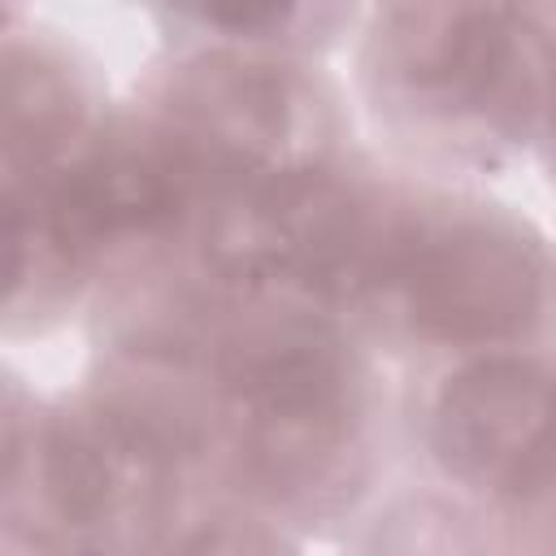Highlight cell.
<instances>
[{
  "label": "cell",
  "instance_id": "obj_1",
  "mask_svg": "<svg viewBox=\"0 0 556 556\" xmlns=\"http://www.w3.org/2000/svg\"><path fill=\"white\" fill-rule=\"evenodd\" d=\"M204 473L278 526H334L378 469V387L356 330L308 300L222 287L195 365Z\"/></svg>",
  "mask_w": 556,
  "mask_h": 556
},
{
  "label": "cell",
  "instance_id": "obj_2",
  "mask_svg": "<svg viewBox=\"0 0 556 556\" xmlns=\"http://www.w3.org/2000/svg\"><path fill=\"white\" fill-rule=\"evenodd\" d=\"M361 96L400 152L426 165H500L543 130L556 9L382 4L365 13Z\"/></svg>",
  "mask_w": 556,
  "mask_h": 556
},
{
  "label": "cell",
  "instance_id": "obj_3",
  "mask_svg": "<svg viewBox=\"0 0 556 556\" xmlns=\"http://www.w3.org/2000/svg\"><path fill=\"white\" fill-rule=\"evenodd\" d=\"M547 308H556V261L521 217L395 178L348 326L460 361L526 348Z\"/></svg>",
  "mask_w": 556,
  "mask_h": 556
},
{
  "label": "cell",
  "instance_id": "obj_4",
  "mask_svg": "<svg viewBox=\"0 0 556 556\" xmlns=\"http://www.w3.org/2000/svg\"><path fill=\"white\" fill-rule=\"evenodd\" d=\"M139 104L195 139L226 187L348 156L339 87L308 56L178 43Z\"/></svg>",
  "mask_w": 556,
  "mask_h": 556
},
{
  "label": "cell",
  "instance_id": "obj_5",
  "mask_svg": "<svg viewBox=\"0 0 556 556\" xmlns=\"http://www.w3.org/2000/svg\"><path fill=\"white\" fill-rule=\"evenodd\" d=\"M421 443L443 482L517 517L556 491V361L508 348L452 361L421 404Z\"/></svg>",
  "mask_w": 556,
  "mask_h": 556
},
{
  "label": "cell",
  "instance_id": "obj_6",
  "mask_svg": "<svg viewBox=\"0 0 556 556\" xmlns=\"http://www.w3.org/2000/svg\"><path fill=\"white\" fill-rule=\"evenodd\" d=\"M56 30H4V165L9 182L30 169V182L52 174L96 126L100 87Z\"/></svg>",
  "mask_w": 556,
  "mask_h": 556
},
{
  "label": "cell",
  "instance_id": "obj_7",
  "mask_svg": "<svg viewBox=\"0 0 556 556\" xmlns=\"http://www.w3.org/2000/svg\"><path fill=\"white\" fill-rule=\"evenodd\" d=\"M182 35L178 43H213V48H248V52H282L308 56L334 43L343 30L361 22L356 9L339 4H217V9H174L161 13Z\"/></svg>",
  "mask_w": 556,
  "mask_h": 556
},
{
  "label": "cell",
  "instance_id": "obj_8",
  "mask_svg": "<svg viewBox=\"0 0 556 556\" xmlns=\"http://www.w3.org/2000/svg\"><path fill=\"white\" fill-rule=\"evenodd\" d=\"M352 556H491V539L456 495L408 491L365 526Z\"/></svg>",
  "mask_w": 556,
  "mask_h": 556
},
{
  "label": "cell",
  "instance_id": "obj_9",
  "mask_svg": "<svg viewBox=\"0 0 556 556\" xmlns=\"http://www.w3.org/2000/svg\"><path fill=\"white\" fill-rule=\"evenodd\" d=\"M156 556H300L287 539V526L274 517L222 495L217 504H204L174 526V534L156 547Z\"/></svg>",
  "mask_w": 556,
  "mask_h": 556
},
{
  "label": "cell",
  "instance_id": "obj_10",
  "mask_svg": "<svg viewBox=\"0 0 556 556\" xmlns=\"http://www.w3.org/2000/svg\"><path fill=\"white\" fill-rule=\"evenodd\" d=\"M539 143H543L547 165H552V178H556V74H552V91H547V109H543V130H539Z\"/></svg>",
  "mask_w": 556,
  "mask_h": 556
},
{
  "label": "cell",
  "instance_id": "obj_11",
  "mask_svg": "<svg viewBox=\"0 0 556 556\" xmlns=\"http://www.w3.org/2000/svg\"><path fill=\"white\" fill-rule=\"evenodd\" d=\"M30 552L35 556H65V552H48V547H35V543H30Z\"/></svg>",
  "mask_w": 556,
  "mask_h": 556
}]
</instances>
